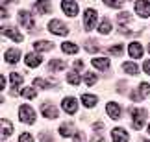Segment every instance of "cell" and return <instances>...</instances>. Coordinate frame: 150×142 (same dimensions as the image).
I'll return each mask as SVG.
<instances>
[{
  "instance_id": "obj_4",
  "label": "cell",
  "mask_w": 150,
  "mask_h": 142,
  "mask_svg": "<svg viewBox=\"0 0 150 142\" xmlns=\"http://www.w3.org/2000/svg\"><path fill=\"white\" fill-rule=\"evenodd\" d=\"M48 30L54 33V35H67V33H69L67 26L63 24L61 20H50L48 22Z\"/></svg>"
},
{
  "instance_id": "obj_38",
  "label": "cell",
  "mask_w": 150,
  "mask_h": 142,
  "mask_svg": "<svg viewBox=\"0 0 150 142\" xmlns=\"http://www.w3.org/2000/svg\"><path fill=\"white\" fill-rule=\"evenodd\" d=\"M143 69H145V72H146L148 76H150V59H148V61H145V65H143Z\"/></svg>"
},
{
  "instance_id": "obj_7",
  "label": "cell",
  "mask_w": 150,
  "mask_h": 142,
  "mask_svg": "<svg viewBox=\"0 0 150 142\" xmlns=\"http://www.w3.org/2000/svg\"><path fill=\"white\" fill-rule=\"evenodd\" d=\"M61 9H63V13H67L69 17L78 15V4L74 2V0H63V2H61Z\"/></svg>"
},
{
  "instance_id": "obj_32",
  "label": "cell",
  "mask_w": 150,
  "mask_h": 142,
  "mask_svg": "<svg viewBox=\"0 0 150 142\" xmlns=\"http://www.w3.org/2000/svg\"><path fill=\"white\" fill-rule=\"evenodd\" d=\"M33 85H35V87H41V89H48L50 87V81H47V79H41V78H37L35 81H33Z\"/></svg>"
},
{
  "instance_id": "obj_5",
  "label": "cell",
  "mask_w": 150,
  "mask_h": 142,
  "mask_svg": "<svg viewBox=\"0 0 150 142\" xmlns=\"http://www.w3.org/2000/svg\"><path fill=\"white\" fill-rule=\"evenodd\" d=\"M61 107H63V111L69 113V115H74L78 109V100H74L72 96H67V98H63L61 101Z\"/></svg>"
},
{
  "instance_id": "obj_22",
  "label": "cell",
  "mask_w": 150,
  "mask_h": 142,
  "mask_svg": "<svg viewBox=\"0 0 150 142\" xmlns=\"http://www.w3.org/2000/svg\"><path fill=\"white\" fill-rule=\"evenodd\" d=\"M74 131V127L71 126V124H61V126H59V135H61V137H72V133Z\"/></svg>"
},
{
  "instance_id": "obj_3",
  "label": "cell",
  "mask_w": 150,
  "mask_h": 142,
  "mask_svg": "<svg viewBox=\"0 0 150 142\" xmlns=\"http://www.w3.org/2000/svg\"><path fill=\"white\" fill-rule=\"evenodd\" d=\"M19 116H21V120L24 124H33L35 122V111H33L30 105H21Z\"/></svg>"
},
{
  "instance_id": "obj_30",
  "label": "cell",
  "mask_w": 150,
  "mask_h": 142,
  "mask_svg": "<svg viewBox=\"0 0 150 142\" xmlns=\"http://www.w3.org/2000/svg\"><path fill=\"white\" fill-rule=\"evenodd\" d=\"M139 94H141V98H145V96L150 94V85L148 83H141L139 85Z\"/></svg>"
},
{
  "instance_id": "obj_6",
  "label": "cell",
  "mask_w": 150,
  "mask_h": 142,
  "mask_svg": "<svg viewBox=\"0 0 150 142\" xmlns=\"http://www.w3.org/2000/svg\"><path fill=\"white\" fill-rule=\"evenodd\" d=\"M19 22H21L22 28H26V30H33V26H35L33 17L28 13V11H19Z\"/></svg>"
},
{
  "instance_id": "obj_35",
  "label": "cell",
  "mask_w": 150,
  "mask_h": 142,
  "mask_svg": "<svg viewBox=\"0 0 150 142\" xmlns=\"http://www.w3.org/2000/svg\"><path fill=\"white\" fill-rule=\"evenodd\" d=\"M104 4L109 6V8H120V6H122V0H104Z\"/></svg>"
},
{
  "instance_id": "obj_24",
  "label": "cell",
  "mask_w": 150,
  "mask_h": 142,
  "mask_svg": "<svg viewBox=\"0 0 150 142\" xmlns=\"http://www.w3.org/2000/svg\"><path fill=\"white\" fill-rule=\"evenodd\" d=\"M67 81L71 83V85H74V87H78L80 81H82V78H80L78 72H69V74H67Z\"/></svg>"
},
{
  "instance_id": "obj_13",
  "label": "cell",
  "mask_w": 150,
  "mask_h": 142,
  "mask_svg": "<svg viewBox=\"0 0 150 142\" xmlns=\"http://www.w3.org/2000/svg\"><path fill=\"white\" fill-rule=\"evenodd\" d=\"M41 111H43V116L45 118H57V109L54 105H50V104H43V107H41Z\"/></svg>"
},
{
  "instance_id": "obj_19",
  "label": "cell",
  "mask_w": 150,
  "mask_h": 142,
  "mask_svg": "<svg viewBox=\"0 0 150 142\" xmlns=\"http://www.w3.org/2000/svg\"><path fill=\"white\" fill-rule=\"evenodd\" d=\"M63 69H65V61H61V59H52L48 63L50 72H57V70H63Z\"/></svg>"
},
{
  "instance_id": "obj_14",
  "label": "cell",
  "mask_w": 150,
  "mask_h": 142,
  "mask_svg": "<svg viewBox=\"0 0 150 142\" xmlns=\"http://www.w3.org/2000/svg\"><path fill=\"white\" fill-rule=\"evenodd\" d=\"M4 57H6V61H8L9 65H13V63H17V61H19V57H21V50L11 48V50H8V52L4 54Z\"/></svg>"
},
{
  "instance_id": "obj_36",
  "label": "cell",
  "mask_w": 150,
  "mask_h": 142,
  "mask_svg": "<svg viewBox=\"0 0 150 142\" xmlns=\"http://www.w3.org/2000/svg\"><path fill=\"white\" fill-rule=\"evenodd\" d=\"M95 41H87L85 43V50H87V52H98V46H96V44H93Z\"/></svg>"
},
{
  "instance_id": "obj_1",
  "label": "cell",
  "mask_w": 150,
  "mask_h": 142,
  "mask_svg": "<svg viewBox=\"0 0 150 142\" xmlns=\"http://www.w3.org/2000/svg\"><path fill=\"white\" fill-rule=\"evenodd\" d=\"M132 126H134V129H141L143 126H145V120H146V111L145 109H137V107H134L132 109Z\"/></svg>"
},
{
  "instance_id": "obj_2",
  "label": "cell",
  "mask_w": 150,
  "mask_h": 142,
  "mask_svg": "<svg viewBox=\"0 0 150 142\" xmlns=\"http://www.w3.org/2000/svg\"><path fill=\"white\" fill-rule=\"evenodd\" d=\"M96 19H98L96 9H93V8L85 9V13H83V24H85V30H87V31H91L96 26Z\"/></svg>"
},
{
  "instance_id": "obj_11",
  "label": "cell",
  "mask_w": 150,
  "mask_h": 142,
  "mask_svg": "<svg viewBox=\"0 0 150 142\" xmlns=\"http://www.w3.org/2000/svg\"><path fill=\"white\" fill-rule=\"evenodd\" d=\"M111 137H113V142H128V133L122 127H115L111 131Z\"/></svg>"
},
{
  "instance_id": "obj_29",
  "label": "cell",
  "mask_w": 150,
  "mask_h": 142,
  "mask_svg": "<svg viewBox=\"0 0 150 142\" xmlns=\"http://www.w3.org/2000/svg\"><path fill=\"white\" fill-rule=\"evenodd\" d=\"M122 52H124V46H122V44H117V46L108 48V54L109 55H122Z\"/></svg>"
},
{
  "instance_id": "obj_31",
  "label": "cell",
  "mask_w": 150,
  "mask_h": 142,
  "mask_svg": "<svg viewBox=\"0 0 150 142\" xmlns=\"http://www.w3.org/2000/svg\"><path fill=\"white\" fill-rule=\"evenodd\" d=\"M85 83H87V87H93V85L96 83V76L93 72H87L85 74Z\"/></svg>"
},
{
  "instance_id": "obj_25",
  "label": "cell",
  "mask_w": 150,
  "mask_h": 142,
  "mask_svg": "<svg viewBox=\"0 0 150 142\" xmlns=\"http://www.w3.org/2000/svg\"><path fill=\"white\" fill-rule=\"evenodd\" d=\"M11 133H13V126H11V122L2 118V137H9Z\"/></svg>"
},
{
  "instance_id": "obj_34",
  "label": "cell",
  "mask_w": 150,
  "mask_h": 142,
  "mask_svg": "<svg viewBox=\"0 0 150 142\" xmlns=\"http://www.w3.org/2000/svg\"><path fill=\"white\" fill-rule=\"evenodd\" d=\"M21 94L24 96V98H35V90L30 89V87H28V89H22V90H21Z\"/></svg>"
},
{
  "instance_id": "obj_12",
  "label": "cell",
  "mask_w": 150,
  "mask_h": 142,
  "mask_svg": "<svg viewBox=\"0 0 150 142\" xmlns=\"http://www.w3.org/2000/svg\"><path fill=\"white\" fill-rule=\"evenodd\" d=\"M2 35H4V37H9V39H13L15 43H21L22 39H24V37H22V33H19L17 30H13V28H6V30L2 28Z\"/></svg>"
},
{
  "instance_id": "obj_17",
  "label": "cell",
  "mask_w": 150,
  "mask_h": 142,
  "mask_svg": "<svg viewBox=\"0 0 150 142\" xmlns=\"http://www.w3.org/2000/svg\"><path fill=\"white\" fill-rule=\"evenodd\" d=\"M93 66H95L96 70H108L109 59H108V57H95V59H93Z\"/></svg>"
},
{
  "instance_id": "obj_23",
  "label": "cell",
  "mask_w": 150,
  "mask_h": 142,
  "mask_svg": "<svg viewBox=\"0 0 150 142\" xmlns=\"http://www.w3.org/2000/svg\"><path fill=\"white\" fill-rule=\"evenodd\" d=\"M61 50L65 54H76L78 52V44H74V43H61Z\"/></svg>"
},
{
  "instance_id": "obj_33",
  "label": "cell",
  "mask_w": 150,
  "mask_h": 142,
  "mask_svg": "<svg viewBox=\"0 0 150 142\" xmlns=\"http://www.w3.org/2000/svg\"><path fill=\"white\" fill-rule=\"evenodd\" d=\"M117 20H119V24H120V26H124L126 22H130V13H119Z\"/></svg>"
},
{
  "instance_id": "obj_8",
  "label": "cell",
  "mask_w": 150,
  "mask_h": 142,
  "mask_svg": "<svg viewBox=\"0 0 150 142\" xmlns=\"http://www.w3.org/2000/svg\"><path fill=\"white\" fill-rule=\"evenodd\" d=\"M135 11L141 17H150V2L148 0H137L135 2Z\"/></svg>"
},
{
  "instance_id": "obj_26",
  "label": "cell",
  "mask_w": 150,
  "mask_h": 142,
  "mask_svg": "<svg viewBox=\"0 0 150 142\" xmlns=\"http://www.w3.org/2000/svg\"><path fill=\"white\" fill-rule=\"evenodd\" d=\"M82 101L85 107H95L96 105V96H91V94H83L82 96Z\"/></svg>"
},
{
  "instance_id": "obj_9",
  "label": "cell",
  "mask_w": 150,
  "mask_h": 142,
  "mask_svg": "<svg viewBox=\"0 0 150 142\" xmlns=\"http://www.w3.org/2000/svg\"><path fill=\"white\" fill-rule=\"evenodd\" d=\"M106 111H108V116H111L113 120H119L120 118V105L117 101H109L106 105Z\"/></svg>"
},
{
  "instance_id": "obj_42",
  "label": "cell",
  "mask_w": 150,
  "mask_h": 142,
  "mask_svg": "<svg viewBox=\"0 0 150 142\" xmlns=\"http://www.w3.org/2000/svg\"><path fill=\"white\" fill-rule=\"evenodd\" d=\"M146 142H150V140H146Z\"/></svg>"
},
{
  "instance_id": "obj_28",
  "label": "cell",
  "mask_w": 150,
  "mask_h": 142,
  "mask_svg": "<svg viewBox=\"0 0 150 142\" xmlns=\"http://www.w3.org/2000/svg\"><path fill=\"white\" fill-rule=\"evenodd\" d=\"M22 85V76L19 72H11V87H19Z\"/></svg>"
},
{
  "instance_id": "obj_16",
  "label": "cell",
  "mask_w": 150,
  "mask_h": 142,
  "mask_svg": "<svg viewBox=\"0 0 150 142\" xmlns=\"http://www.w3.org/2000/svg\"><path fill=\"white\" fill-rule=\"evenodd\" d=\"M33 8H35V11H37V13H48L52 6H50V2H48V0H37V2L33 4Z\"/></svg>"
},
{
  "instance_id": "obj_10",
  "label": "cell",
  "mask_w": 150,
  "mask_h": 142,
  "mask_svg": "<svg viewBox=\"0 0 150 142\" xmlns=\"http://www.w3.org/2000/svg\"><path fill=\"white\" fill-rule=\"evenodd\" d=\"M102 129H104V124L102 122H96L95 124V126H93V137H91V142H102L104 140V131H102Z\"/></svg>"
},
{
  "instance_id": "obj_20",
  "label": "cell",
  "mask_w": 150,
  "mask_h": 142,
  "mask_svg": "<svg viewBox=\"0 0 150 142\" xmlns=\"http://www.w3.org/2000/svg\"><path fill=\"white\" fill-rule=\"evenodd\" d=\"M33 48H35L37 52H48V50H52V43H48V41H37V43H33Z\"/></svg>"
},
{
  "instance_id": "obj_39",
  "label": "cell",
  "mask_w": 150,
  "mask_h": 142,
  "mask_svg": "<svg viewBox=\"0 0 150 142\" xmlns=\"http://www.w3.org/2000/svg\"><path fill=\"white\" fill-rule=\"evenodd\" d=\"M82 66H83V63H82V61H74V69H76V70H82Z\"/></svg>"
},
{
  "instance_id": "obj_41",
  "label": "cell",
  "mask_w": 150,
  "mask_h": 142,
  "mask_svg": "<svg viewBox=\"0 0 150 142\" xmlns=\"http://www.w3.org/2000/svg\"><path fill=\"white\" fill-rule=\"evenodd\" d=\"M148 133H150V126H148Z\"/></svg>"
},
{
  "instance_id": "obj_15",
  "label": "cell",
  "mask_w": 150,
  "mask_h": 142,
  "mask_svg": "<svg viewBox=\"0 0 150 142\" xmlns=\"http://www.w3.org/2000/svg\"><path fill=\"white\" fill-rule=\"evenodd\" d=\"M128 52H130V55H132L134 59L143 57V46H141V43H132L130 48H128Z\"/></svg>"
},
{
  "instance_id": "obj_40",
  "label": "cell",
  "mask_w": 150,
  "mask_h": 142,
  "mask_svg": "<svg viewBox=\"0 0 150 142\" xmlns=\"http://www.w3.org/2000/svg\"><path fill=\"white\" fill-rule=\"evenodd\" d=\"M148 52H150V44H148Z\"/></svg>"
},
{
  "instance_id": "obj_21",
  "label": "cell",
  "mask_w": 150,
  "mask_h": 142,
  "mask_svg": "<svg viewBox=\"0 0 150 142\" xmlns=\"http://www.w3.org/2000/svg\"><path fill=\"white\" fill-rule=\"evenodd\" d=\"M122 70L130 76H135V74H139V66L135 63H122Z\"/></svg>"
},
{
  "instance_id": "obj_18",
  "label": "cell",
  "mask_w": 150,
  "mask_h": 142,
  "mask_svg": "<svg viewBox=\"0 0 150 142\" xmlns=\"http://www.w3.org/2000/svg\"><path fill=\"white\" fill-rule=\"evenodd\" d=\"M24 61H26L28 66H33V69H35V66L41 65V55H37V54H28L26 57H24Z\"/></svg>"
},
{
  "instance_id": "obj_27",
  "label": "cell",
  "mask_w": 150,
  "mask_h": 142,
  "mask_svg": "<svg viewBox=\"0 0 150 142\" xmlns=\"http://www.w3.org/2000/svg\"><path fill=\"white\" fill-rule=\"evenodd\" d=\"M98 31L102 33V35H108V33L111 31V22H109L108 19H104V20L100 22V28H98Z\"/></svg>"
},
{
  "instance_id": "obj_37",
  "label": "cell",
  "mask_w": 150,
  "mask_h": 142,
  "mask_svg": "<svg viewBox=\"0 0 150 142\" xmlns=\"http://www.w3.org/2000/svg\"><path fill=\"white\" fill-rule=\"evenodd\" d=\"M19 142H33V139H32L30 133H22L21 137H19Z\"/></svg>"
}]
</instances>
